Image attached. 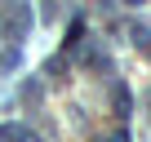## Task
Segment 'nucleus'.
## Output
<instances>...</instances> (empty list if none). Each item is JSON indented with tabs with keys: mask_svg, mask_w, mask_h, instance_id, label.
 <instances>
[{
	"mask_svg": "<svg viewBox=\"0 0 151 142\" xmlns=\"http://www.w3.org/2000/svg\"><path fill=\"white\" fill-rule=\"evenodd\" d=\"M107 142H129V133H124V129H116V133H111Z\"/></svg>",
	"mask_w": 151,
	"mask_h": 142,
	"instance_id": "nucleus-6",
	"label": "nucleus"
},
{
	"mask_svg": "<svg viewBox=\"0 0 151 142\" xmlns=\"http://www.w3.org/2000/svg\"><path fill=\"white\" fill-rule=\"evenodd\" d=\"M22 138V124H0V142H18Z\"/></svg>",
	"mask_w": 151,
	"mask_h": 142,
	"instance_id": "nucleus-4",
	"label": "nucleus"
},
{
	"mask_svg": "<svg viewBox=\"0 0 151 142\" xmlns=\"http://www.w3.org/2000/svg\"><path fill=\"white\" fill-rule=\"evenodd\" d=\"M129 36H133V44H138V49H142V53H147V58H151V31H147V27H138V22H133V27H129Z\"/></svg>",
	"mask_w": 151,
	"mask_h": 142,
	"instance_id": "nucleus-2",
	"label": "nucleus"
},
{
	"mask_svg": "<svg viewBox=\"0 0 151 142\" xmlns=\"http://www.w3.org/2000/svg\"><path fill=\"white\" fill-rule=\"evenodd\" d=\"M0 31H5V40H14V44L31 31V5L27 0H9V5L0 9Z\"/></svg>",
	"mask_w": 151,
	"mask_h": 142,
	"instance_id": "nucleus-1",
	"label": "nucleus"
},
{
	"mask_svg": "<svg viewBox=\"0 0 151 142\" xmlns=\"http://www.w3.org/2000/svg\"><path fill=\"white\" fill-rule=\"evenodd\" d=\"M129 107H133V102H129V89H124V85H116V111H120V115H129Z\"/></svg>",
	"mask_w": 151,
	"mask_h": 142,
	"instance_id": "nucleus-3",
	"label": "nucleus"
},
{
	"mask_svg": "<svg viewBox=\"0 0 151 142\" xmlns=\"http://www.w3.org/2000/svg\"><path fill=\"white\" fill-rule=\"evenodd\" d=\"M22 98H27V102H40V80H27V85H22Z\"/></svg>",
	"mask_w": 151,
	"mask_h": 142,
	"instance_id": "nucleus-5",
	"label": "nucleus"
},
{
	"mask_svg": "<svg viewBox=\"0 0 151 142\" xmlns=\"http://www.w3.org/2000/svg\"><path fill=\"white\" fill-rule=\"evenodd\" d=\"M18 142H40V138H36V133H27V129H22V138H18Z\"/></svg>",
	"mask_w": 151,
	"mask_h": 142,
	"instance_id": "nucleus-7",
	"label": "nucleus"
}]
</instances>
